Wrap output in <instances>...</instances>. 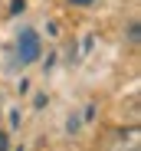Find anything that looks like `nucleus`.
<instances>
[{
  "label": "nucleus",
  "mask_w": 141,
  "mask_h": 151,
  "mask_svg": "<svg viewBox=\"0 0 141 151\" xmlns=\"http://www.w3.org/2000/svg\"><path fill=\"white\" fill-rule=\"evenodd\" d=\"M72 4H76V7H85V4H92V0H72Z\"/></svg>",
  "instance_id": "nucleus-6"
},
{
  "label": "nucleus",
  "mask_w": 141,
  "mask_h": 151,
  "mask_svg": "<svg viewBox=\"0 0 141 151\" xmlns=\"http://www.w3.org/2000/svg\"><path fill=\"white\" fill-rule=\"evenodd\" d=\"M23 7H26V0H13V4H10V13H20Z\"/></svg>",
  "instance_id": "nucleus-4"
},
{
  "label": "nucleus",
  "mask_w": 141,
  "mask_h": 151,
  "mask_svg": "<svg viewBox=\"0 0 141 151\" xmlns=\"http://www.w3.org/2000/svg\"><path fill=\"white\" fill-rule=\"evenodd\" d=\"M128 43H131V46L141 43V27H138V23H131V27H128Z\"/></svg>",
  "instance_id": "nucleus-3"
},
{
  "label": "nucleus",
  "mask_w": 141,
  "mask_h": 151,
  "mask_svg": "<svg viewBox=\"0 0 141 151\" xmlns=\"http://www.w3.org/2000/svg\"><path fill=\"white\" fill-rule=\"evenodd\" d=\"M39 59V36L33 30H23L20 33V63H33Z\"/></svg>",
  "instance_id": "nucleus-2"
},
{
  "label": "nucleus",
  "mask_w": 141,
  "mask_h": 151,
  "mask_svg": "<svg viewBox=\"0 0 141 151\" xmlns=\"http://www.w3.org/2000/svg\"><path fill=\"white\" fill-rule=\"evenodd\" d=\"M105 151H141V132L138 128H115L105 138Z\"/></svg>",
  "instance_id": "nucleus-1"
},
{
  "label": "nucleus",
  "mask_w": 141,
  "mask_h": 151,
  "mask_svg": "<svg viewBox=\"0 0 141 151\" xmlns=\"http://www.w3.org/2000/svg\"><path fill=\"white\" fill-rule=\"evenodd\" d=\"M0 151H7V135L0 132Z\"/></svg>",
  "instance_id": "nucleus-5"
}]
</instances>
